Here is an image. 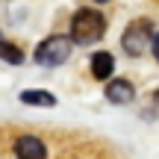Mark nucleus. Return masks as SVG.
I'll list each match as a JSON object with an SVG mask.
<instances>
[{
	"label": "nucleus",
	"mask_w": 159,
	"mask_h": 159,
	"mask_svg": "<svg viewBox=\"0 0 159 159\" xmlns=\"http://www.w3.org/2000/svg\"><path fill=\"white\" fill-rule=\"evenodd\" d=\"M153 100H156V103H159V89H156V94H153Z\"/></svg>",
	"instance_id": "9d476101"
},
{
	"label": "nucleus",
	"mask_w": 159,
	"mask_h": 159,
	"mask_svg": "<svg viewBox=\"0 0 159 159\" xmlns=\"http://www.w3.org/2000/svg\"><path fill=\"white\" fill-rule=\"evenodd\" d=\"M106 100L115 103V106H127V103L136 100V85L130 80H109L106 83Z\"/></svg>",
	"instance_id": "39448f33"
},
{
	"label": "nucleus",
	"mask_w": 159,
	"mask_h": 159,
	"mask_svg": "<svg viewBox=\"0 0 159 159\" xmlns=\"http://www.w3.org/2000/svg\"><path fill=\"white\" fill-rule=\"evenodd\" d=\"M18 100L27 103V106H44V109L56 106V97H53L50 91H44V89H27V91L18 94Z\"/></svg>",
	"instance_id": "0eeeda50"
},
{
	"label": "nucleus",
	"mask_w": 159,
	"mask_h": 159,
	"mask_svg": "<svg viewBox=\"0 0 159 159\" xmlns=\"http://www.w3.org/2000/svg\"><path fill=\"white\" fill-rule=\"evenodd\" d=\"M153 21H148V18H136V21L127 24L124 35H121V50L127 53V56H144V50H150V44H153Z\"/></svg>",
	"instance_id": "f03ea898"
},
{
	"label": "nucleus",
	"mask_w": 159,
	"mask_h": 159,
	"mask_svg": "<svg viewBox=\"0 0 159 159\" xmlns=\"http://www.w3.org/2000/svg\"><path fill=\"white\" fill-rule=\"evenodd\" d=\"M12 153H15V159H47V144L33 133H24L15 139Z\"/></svg>",
	"instance_id": "20e7f679"
},
{
	"label": "nucleus",
	"mask_w": 159,
	"mask_h": 159,
	"mask_svg": "<svg viewBox=\"0 0 159 159\" xmlns=\"http://www.w3.org/2000/svg\"><path fill=\"white\" fill-rule=\"evenodd\" d=\"M97 3H109V0H97Z\"/></svg>",
	"instance_id": "9b49d317"
},
{
	"label": "nucleus",
	"mask_w": 159,
	"mask_h": 159,
	"mask_svg": "<svg viewBox=\"0 0 159 159\" xmlns=\"http://www.w3.org/2000/svg\"><path fill=\"white\" fill-rule=\"evenodd\" d=\"M150 50H153V56H156V62H159V33L153 35V44H150Z\"/></svg>",
	"instance_id": "1a4fd4ad"
},
{
	"label": "nucleus",
	"mask_w": 159,
	"mask_h": 159,
	"mask_svg": "<svg viewBox=\"0 0 159 159\" xmlns=\"http://www.w3.org/2000/svg\"><path fill=\"white\" fill-rule=\"evenodd\" d=\"M0 59L9 62V65H21L24 62V50H21V47H15L12 41H6L3 35H0Z\"/></svg>",
	"instance_id": "6e6552de"
},
{
	"label": "nucleus",
	"mask_w": 159,
	"mask_h": 159,
	"mask_svg": "<svg viewBox=\"0 0 159 159\" xmlns=\"http://www.w3.org/2000/svg\"><path fill=\"white\" fill-rule=\"evenodd\" d=\"M71 35H47L39 47H35V62L44 65V68H56V65H65L71 56Z\"/></svg>",
	"instance_id": "7ed1b4c3"
},
{
	"label": "nucleus",
	"mask_w": 159,
	"mask_h": 159,
	"mask_svg": "<svg viewBox=\"0 0 159 159\" xmlns=\"http://www.w3.org/2000/svg\"><path fill=\"white\" fill-rule=\"evenodd\" d=\"M106 33V15L91 6H83V9L74 12L71 18V41L74 44H94V41L103 39Z\"/></svg>",
	"instance_id": "f257e3e1"
},
{
	"label": "nucleus",
	"mask_w": 159,
	"mask_h": 159,
	"mask_svg": "<svg viewBox=\"0 0 159 159\" xmlns=\"http://www.w3.org/2000/svg\"><path fill=\"white\" fill-rule=\"evenodd\" d=\"M115 71V56L106 50H97L94 56H91V77L94 80H109Z\"/></svg>",
	"instance_id": "423d86ee"
}]
</instances>
